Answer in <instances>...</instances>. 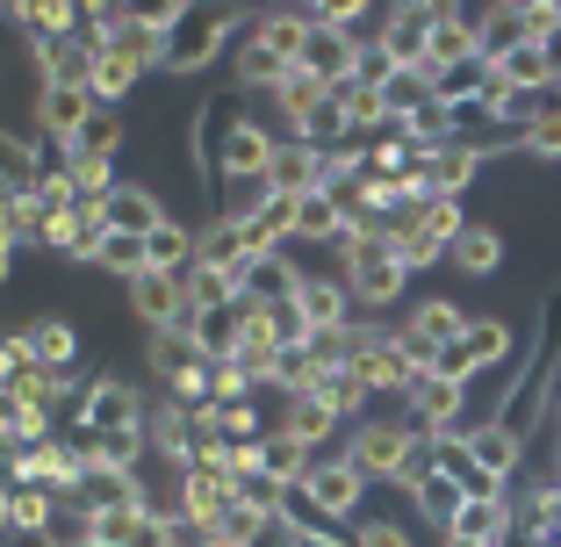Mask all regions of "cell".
I'll return each instance as SVG.
<instances>
[{"instance_id": "6da1fadb", "label": "cell", "mask_w": 561, "mask_h": 547, "mask_svg": "<svg viewBox=\"0 0 561 547\" xmlns=\"http://www.w3.org/2000/svg\"><path fill=\"white\" fill-rule=\"evenodd\" d=\"M339 282L353 288V310L360 317L397 310L403 288H411V266H403L397 246H389V224H353L346 246H339Z\"/></svg>"}, {"instance_id": "7a4b0ae2", "label": "cell", "mask_w": 561, "mask_h": 547, "mask_svg": "<svg viewBox=\"0 0 561 547\" xmlns=\"http://www.w3.org/2000/svg\"><path fill=\"white\" fill-rule=\"evenodd\" d=\"M245 8H181V22H173V36H165V72H209L224 50H238V36H252Z\"/></svg>"}, {"instance_id": "3957f363", "label": "cell", "mask_w": 561, "mask_h": 547, "mask_svg": "<svg viewBox=\"0 0 561 547\" xmlns=\"http://www.w3.org/2000/svg\"><path fill=\"white\" fill-rule=\"evenodd\" d=\"M145 397H137V381L123 375H94L87 381V397L72 403L66 418V440H80V447H101V440H123V432H145Z\"/></svg>"}, {"instance_id": "277c9868", "label": "cell", "mask_w": 561, "mask_h": 547, "mask_svg": "<svg viewBox=\"0 0 561 547\" xmlns=\"http://www.w3.org/2000/svg\"><path fill=\"white\" fill-rule=\"evenodd\" d=\"M417 447H425V432H411V418H403V411L397 418H375V411H367L360 425L346 432V447H339V454H346L367 482H403V468H411Z\"/></svg>"}, {"instance_id": "5b68a950", "label": "cell", "mask_w": 561, "mask_h": 547, "mask_svg": "<svg viewBox=\"0 0 561 547\" xmlns=\"http://www.w3.org/2000/svg\"><path fill=\"white\" fill-rule=\"evenodd\" d=\"M468 324H476V317H468L461 303H446V296H425V303H417L411 317H403V346H411V361H417V367L432 375V361H439L446 346H461V339H468Z\"/></svg>"}, {"instance_id": "8992f818", "label": "cell", "mask_w": 561, "mask_h": 547, "mask_svg": "<svg viewBox=\"0 0 561 547\" xmlns=\"http://www.w3.org/2000/svg\"><path fill=\"white\" fill-rule=\"evenodd\" d=\"M468 403H476V389H461V381H446V375H425L403 397V418L425 440H446V432H468Z\"/></svg>"}, {"instance_id": "52a82bcc", "label": "cell", "mask_w": 561, "mask_h": 547, "mask_svg": "<svg viewBox=\"0 0 561 547\" xmlns=\"http://www.w3.org/2000/svg\"><path fill=\"white\" fill-rule=\"evenodd\" d=\"M367 490H375V482H367L346 454H324V461L310 468V482H302V498H310L324 518H339V526H360V498Z\"/></svg>"}, {"instance_id": "ba28073f", "label": "cell", "mask_w": 561, "mask_h": 547, "mask_svg": "<svg viewBox=\"0 0 561 547\" xmlns=\"http://www.w3.org/2000/svg\"><path fill=\"white\" fill-rule=\"evenodd\" d=\"M432 22H439V0H397V8L381 15V36H375V44L389 50V58H397L403 72H411V66H425ZM425 72H432V66H425Z\"/></svg>"}, {"instance_id": "9c48e42d", "label": "cell", "mask_w": 561, "mask_h": 547, "mask_svg": "<svg viewBox=\"0 0 561 547\" xmlns=\"http://www.w3.org/2000/svg\"><path fill=\"white\" fill-rule=\"evenodd\" d=\"M30 58H36V87H87V94H94V58H101V50L87 44L80 30H66V36H50V44H36Z\"/></svg>"}, {"instance_id": "30bf717a", "label": "cell", "mask_w": 561, "mask_h": 547, "mask_svg": "<svg viewBox=\"0 0 561 547\" xmlns=\"http://www.w3.org/2000/svg\"><path fill=\"white\" fill-rule=\"evenodd\" d=\"M173 512L202 518V526H224V518L238 512V482L209 476V468H181V476H173Z\"/></svg>"}, {"instance_id": "8fae6325", "label": "cell", "mask_w": 561, "mask_h": 547, "mask_svg": "<svg viewBox=\"0 0 561 547\" xmlns=\"http://www.w3.org/2000/svg\"><path fill=\"white\" fill-rule=\"evenodd\" d=\"M72 498L94 504V512H123V504H151V490H145L137 468H116V461H101V454H87L80 490H72Z\"/></svg>"}, {"instance_id": "7c38bea8", "label": "cell", "mask_w": 561, "mask_h": 547, "mask_svg": "<svg viewBox=\"0 0 561 547\" xmlns=\"http://www.w3.org/2000/svg\"><path fill=\"white\" fill-rule=\"evenodd\" d=\"M274 151H280V130H266L260 116H238L231 130H224V151H216V181H224V173H266Z\"/></svg>"}, {"instance_id": "4fadbf2b", "label": "cell", "mask_w": 561, "mask_h": 547, "mask_svg": "<svg viewBox=\"0 0 561 547\" xmlns=\"http://www.w3.org/2000/svg\"><path fill=\"white\" fill-rule=\"evenodd\" d=\"M468 454L482 461V476H496L504 490H512V476L526 468V454H533V440L518 425H504V418H490V425H468Z\"/></svg>"}, {"instance_id": "5bb4252c", "label": "cell", "mask_w": 561, "mask_h": 547, "mask_svg": "<svg viewBox=\"0 0 561 547\" xmlns=\"http://www.w3.org/2000/svg\"><path fill=\"white\" fill-rule=\"evenodd\" d=\"M101 238H108V216H101V202H80V209H58L44 224V246L58 252V260H87L94 266Z\"/></svg>"}, {"instance_id": "9a60e30c", "label": "cell", "mask_w": 561, "mask_h": 547, "mask_svg": "<svg viewBox=\"0 0 561 547\" xmlns=\"http://www.w3.org/2000/svg\"><path fill=\"white\" fill-rule=\"evenodd\" d=\"M296 310H302V324H310V339L317 332H346L353 317V288L339 282V274H302V288H296Z\"/></svg>"}, {"instance_id": "2e32d148", "label": "cell", "mask_w": 561, "mask_h": 547, "mask_svg": "<svg viewBox=\"0 0 561 547\" xmlns=\"http://www.w3.org/2000/svg\"><path fill=\"white\" fill-rule=\"evenodd\" d=\"M101 101L87 94V87H36V137H50V145H72L80 137V123L94 116Z\"/></svg>"}, {"instance_id": "e0dca14e", "label": "cell", "mask_w": 561, "mask_h": 547, "mask_svg": "<svg viewBox=\"0 0 561 547\" xmlns=\"http://www.w3.org/2000/svg\"><path fill=\"white\" fill-rule=\"evenodd\" d=\"M296 288H302V266L288 260V252H266V260H252L245 274H238V303H252V310L296 303Z\"/></svg>"}, {"instance_id": "ac0fdd59", "label": "cell", "mask_w": 561, "mask_h": 547, "mask_svg": "<svg viewBox=\"0 0 561 547\" xmlns=\"http://www.w3.org/2000/svg\"><path fill=\"white\" fill-rule=\"evenodd\" d=\"M101 216H108V231H123V238H151V231H165L173 216H165V202L151 195L145 181H123L116 195L101 202Z\"/></svg>"}, {"instance_id": "d6986e66", "label": "cell", "mask_w": 561, "mask_h": 547, "mask_svg": "<svg viewBox=\"0 0 561 547\" xmlns=\"http://www.w3.org/2000/svg\"><path fill=\"white\" fill-rule=\"evenodd\" d=\"M346 231H353V216H346V202L331 195V187H317V195H302L296 202V238L288 246H346Z\"/></svg>"}, {"instance_id": "ffe728a7", "label": "cell", "mask_w": 561, "mask_h": 547, "mask_svg": "<svg viewBox=\"0 0 561 547\" xmlns=\"http://www.w3.org/2000/svg\"><path fill=\"white\" fill-rule=\"evenodd\" d=\"M22 339H30V367H44V375L80 367V324L72 317H36V324H22Z\"/></svg>"}, {"instance_id": "44dd1931", "label": "cell", "mask_w": 561, "mask_h": 547, "mask_svg": "<svg viewBox=\"0 0 561 547\" xmlns=\"http://www.w3.org/2000/svg\"><path fill=\"white\" fill-rule=\"evenodd\" d=\"M195 266H209V274H245V266H252L245 224H231V216H209V224H195Z\"/></svg>"}, {"instance_id": "7402d4cb", "label": "cell", "mask_w": 561, "mask_h": 547, "mask_svg": "<svg viewBox=\"0 0 561 547\" xmlns=\"http://www.w3.org/2000/svg\"><path fill=\"white\" fill-rule=\"evenodd\" d=\"M296 72H310V80H324V87H346L353 72H360V44H353V36H339V30H310Z\"/></svg>"}, {"instance_id": "603a6c76", "label": "cell", "mask_w": 561, "mask_h": 547, "mask_svg": "<svg viewBox=\"0 0 561 547\" xmlns=\"http://www.w3.org/2000/svg\"><path fill=\"white\" fill-rule=\"evenodd\" d=\"M195 425L202 432H216L224 447H260L266 432V411H260V397H238V403H209V411H195Z\"/></svg>"}, {"instance_id": "cb8c5ba5", "label": "cell", "mask_w": 561, "mask_h": 547, "mask_svg": "<svg viewBox=\"0 0 561 547\" xmlns=\"http://www.w3.org/2000/svg\"><path fill=\"white\" fill-rule=\"evenodd\" d=\"M266 181H274V195H288V202L317 195V187H324V151L296 145V137H280V151H274V167H266Z\"/></svg>"}, {"instance_id": "d4e9b609", "label": "cell", "mask_w": 561, "mask_h": 547, "mask_svg": "<svg viewBox=\"0 0 561 547\" xmlns=\"http://www.w3.org/2000/svg\"><path fill=\"white\" fill-rule=\"evenodd\" d=\"M482 167H490V159H476L468 145H446V151H432V159H417V173H425L432 202H461L468 187H476Z\"/></svg>"}, {"instance_id": "484cf974", "label": "cell", "mask_w": 561, "mask_h": 547, "mask_svg": "<svg viewBox=\"0 0 561 547\" xmlns=\"http://www.w3.org/2000/svg\"><path fill=\"white\" fill-rule=\"evenodd\" d=\"M274 425H280V432H296L302 447H317V454H324L331 440L346 432V418L331 411L324 397H288V403H280V411H274Z\"/></svg>"}, {"instance_id": "4316f807", "label": "cell", "mask_w": 561, "mask_h": 547, "mask_svg": "<svg viewBox=\"0 0 561 547\" xmlns=\"http://www.w3.org/2000/svg\"><path fill=\"white\" fill-rule=\"evenodd\" d=\"M165 518L159 504H123V512H101V547H165Z\"/></svg>"}, {"instance_id": "83f0119b", "label": "cell", "mask_w": 561, "mask_h": 547, "mask_svg": "<svg viewBox=\"0 0 561 547\" xmlns=\"http://www.w3.org/2000/svg\"><path fill=\"white\" fill-rule=\"evenodd\" d=\"M310 30H317V22H310V8H266V15L252 22V36H260V44L274 50L280 66H296V58H302Z\"/></svg>"}, {"instance_id": "f1b7e54d", "label": "cell", "mask_w": 561, "mask_h": 547, "mask_svg": "<svg viewBox=\"0 0 561 547\" xmlns=\"http://www.w3.org/2000/svg\"><path fill=\"white\" fill-rule=\"evenodd\" d=\"M288 72H296V66H280V58L260 44V36H238V50H231V80H238V94H274Z\"/></svg>"}, {"instance_id": "f546056e", "label": "cell", "mask_w": 561, "mask_h": 547, "mask_svg": "<svg viewBox=\"0 0 561 547\" xmlns=\"http://www.w3.org/2000/svg\"><path fill=\"white\" fill-rule=\"evenodd\" d=\"M288 137H296V145H310V151H324V159H331V151H346V145H353V116H346V101H339V94L317 101V109H310V116H302Z\"/></svg>"}, {"instance_id": "4dcf8cb0", "label": "cell", "mask_w": 561, "mask_h": 547, "mask_svg": "<svg viewBox=\"0 0 561 547\" xmlns=\"http://www.w3.org/2000/svg\"><path fill=\"white\" fill-rule=\"evenodd\" d=\"M260 461H266V476H274V482H288V490H302V482H310V468L317 461H324V454H317V447H302V440H296V432H266V447H260Z\"/></svg>"}, {"instance_id": "1f68e13d", "label": "cell", "mask_w": 561, "mask_h": 547, "mask_svg": "<svg viewBox=\"0 0 561 547\" xmlns=\"http://www.w3.org/2000/svg\"><path fill=\"white\" fill-rule=\"evenodd\" d=\"M145 361H151V375H159L165 389H181L187 375H202V367H209V361H202V346H195V339H181V332H151Z\"/></svg>"}, {"instance_id": "d6a6232c", "label": "cell", "mask_w": 561, "mask_h": 547, "mask_svg": "<svg viewBox=\"0 0 561 547\" xmlns=\"http://www.w3.org/2000/svg\"><path fill=\"white\" fill-rule=\"evenodd\" d=\"M446 260L461 266L468 282H482V274H496V266H504V231H496V224H468V231L454 238V252H446Z\"/></svg>"}, {"instance_id": "836d02e7", "label": "cell", "mask_w": 561, "mask_h": 547, "mask_svg": "<svg viewBox=\"0 0 561 547\" xmlns=\"http://www.w3.org/2000/svg\"><path fill=\"white\" fill-rule=\"evenodd\" d=\"M411 504H417V518H425V526L446 540V533H454V518L468 512V490H461V482H446V476H425L411 490Z\"/></svg>"}, {"instance_id": "e575fe53", "label": "cell", "mask_w": 561, "mask_h": 547, "mask_svg": "<svg viewBox=\"0 0 561 547\" xmlns=\"http://www.w3.org/2000/svg\"><path fill=\"white\" fill-rule=\"evenodd\" d=\"M266 202H274V181H266V173H224V181H216V216H231V224H252Z\"/></svg>"}, {"instance_id": "d590c367", "label": "cell", "mask_w": 561, "mask_h": 547, "mask_svg": "<svg viewBox=\"0 0 561 547\" xmlns=\"http://www.w3.org/2000/svg\"><path fill=\"white\" fill-rule=\"evenodd\" d=\"M518 44H533L526 36V15H518V0H504V8H482V66H504Z\"/></svg>"}, {"instance_id": "8d00e7d4", "label": "cell", "mask_w": 561, "mask_h": 547, "mask_svg": "<svg viewBox=\"0 0 561 547\" xmlns=\"http://www.w3.org/2000/svg\"><path fill=\"white\" fill-rule=\"evenodd\" d=\"M44 540L50 547H94L101 540V512L66 490V498H58V512H50V526H44Z\"/></svg>"}, {"instance_id": "74e56055", "label": "cell", "mask_w": 561, "mask_h": 547, "mask_svg": "<svg viewBox=\"0 0 561 547\" xmlns=\"http://www.w3.org/2000/svg\"><path fill=\"white\" fill-rule=\"evenodd\" d=\"M195 266V224H165L145 238V274H187Z\"/></svg>"}, {"instance_id": "f35d334b", "label": "cell", "mask_w": 561, "mask_h": 547, "mask_svg": "<svg viewBox=\"0 0 561 547\" xmlns=\"http://www.w3.org/2000/svg\"><path fill=\"white\" fill-rule=\"evenodd\" d=\"M496 80L504 87H518V94H533V101H547L554 94V66H547V50L540 44H518L504 66H496Z\"/></svg>"}, {"instance_id": "ab89813d", "label": "cell", "mask_w": 561, "mask_h": 547, "mask_svg": "<svg viewBox=\"0 0 561 547\" xmlns=\"http://www.w3.org/2000/svg\"><path fill=\"white\" fill-rule=\"evenodd\" d=\"M238 339H245V317H238V303L231 310H202V324H195V346H202V361H238Z\"/></svg>"}, {"instance_id": "60d3db41", "label": "cell", "mask_w": 561, "mask_h": 547, "mask_svg": "<svg viewBox=\"0 0 561 547\" xmlns=\"http://www.w3.org/2000/svg\"><path fill=\"white\" fill-rule=\"evenodd\" d=\"M389 246H397V260L411 266V274H425V266L446 260V246L425 231V216H397V224H389Z\"/></svg>"}, {"instance_id": "b9f144b4", "label": "cell", "mask_w": 561, "mask_h": 547, "mask_svg": "<svg viewBox=\"0 0 561 547\" xmlns=\"http://www.w3.org/2000/svg\"><path fill=\"white\" fill-rule=\"evenodd\" d=\"M123 151V116L116 109H94V116L80 123V137H72V159H101V167H116Z\"/></svg>"}, {"instance_id": "7bdbcfd3", "label": "cell", "mask_w": 561, "mask_h": 547, "mask_svg": "<svg viewBox=\"0 0 561 547\" xmlns=\"http://www.w3.org/2000/svg\"><path fill=\"white\" fill-rule=\"evenodd\" d=\"M310 397H324V403H331V411L346 418V432H353V425H360V418H367V403H375V397H367V381H360V375H353V367H331V375H324V381H317Z\"/></svg>"}, {"instance_id": "ee69618b", "label": "cell", "mask_w": 561, "mask_h": 547, "mask_svg": "<svg viewBox=\"0 0 561 547\" xmlns=\"http://www.w3.org/2000/svg\"><path fill=\"white\" fill-rule=\"evenodd\" d=\"M0 187H15V195H36V187H44V167H36V145H30V137H8V130H0Z\"/></svg>"}, {"instance_id": "f6af8a7d", "label": "cell", "mask_w": 561, "mask_h": 547, "mask_svg": "<svg viewBox=\"0 0 561 547\" xmlns=\"http://www.w3.org/2000/svg\"><path fill=\"white\" fill-rule=\"evenodd\" d=\"M317 101H331V87H324V80H310V72H288V80L274 87V109H280V137L296 130V123L310 116Z\"/></svg>"}, {"instance_id": "bcb514c9", "label": "cell", "mask_w": 561, "mask_h": 547, "mask_svg": "<svg viewBox=\"0 0 561 547\" xmlns=\"http://www.w3.org/2000/svg\"><path fill=\"white\" fill-rule=\"evenodd\" d=\"M518 159H540V167H561V101H547L533 130L518 137Z\"/></svg>"}, {"instance_id": "7dc6e473", "label": "cell", "mask_w": 561, "mask_h": 547, "mask_svg": "<svg viewBox=\"0 0 561 547\" xmlns=\"http://www.w3.org/2000/svg\"><path fill=\"white\" fill-rule=\"evenodd\" d=\"M381 101H389V116H417V109H432V72L425 66H411V72H397V80L381 87Z\"/></svg>"}, {"instance_id": "c3c4849f", "label": "cell", "mask_w": 561, "mask_h": 547, "mask_svg": "<svg viewBox=\"0 0 561 547\" xmlns=\"http://www.w3.org/2000/svg\"><path fill=\"white\" fill-rule=\"evenodd\" d=\"M94 266H101V274H116V282H137V274H145V238L108 231V238H101V252H94Z\"/></svg>"}, {"instance_id": "681fc988", "label": "cell", "mask_w": 561, "mask_h": 547, "mask_svg": "<svg viewBox=\"0 0 561 547\" xmlns=\"http://www.w3.org/2000/svg\"><path fill=\"white\" fill-rule=\"evenodd\" d=\"M238 504H245V512H260V518H280V512H288V482H274L260 468V476L238 482Z\"/></svg>"}, {"instance_id": "f907efd6", "label": "cell", "mask_w": 561, "mask_h": 547, "mask_svg": "<svg viewBox=\"0 0 561 547\" xmlns=\"http://www.w3.org/2000/svg\"><path fill=\"white\" fill-rule=\"evenodd\" d=\"M66 181H72V195H80V202H108V195H116V167H101V159H72V167H66Z\"/></svg>"}, {"instance_id": "816d5d0a", "label": "cell", "mask_w": 561, "mask_h": 547, "mask_svg": "<svg viewBox=\"0 0 561 547\" xmlns=\"http://www.w3.org/2000/svg\"><path fill=\"white\" fill-rule=\"evenodd\" d=\"M468 224H476V216H468V209H461V202H432V209H425V231H432V238H439V246H446V252H454V238H461V231H468Z\"/></svg>"}, {"instance_id": "f5cc1de1", "label": "cell", "mask_w": 561, "mask_h": 547, "mask_svg": "<svg viewBox=\"0 0 561 547\" xmlns=\"http://www.w3.org/2000/svg\"><path fill=\"white\" fill-rule=\"evenodd\" d=\"M353 547H417V540L397 518H360V526H353Z\"/></svg>"}, {"instance_id": "db71d44e", "label": "cell", "mask_w": 561, "mask_h": 547, "mask_svg": "<svg viewBox=\"0 0 561 547\" xmlns=\"http://www.w3.org/2000/svg\"><path fill=\"white\" fill-rule=\"evenodd\" d=\"M288 547H353V533H288Z\"/></svg>"}, {"instance_id": "11a10c76", "label": "cell", "mask_w": 561, "mask_h": 547, "mask_svg": "<svg viewBox=\"0 0 561 547\" xmlns=\"http://www.w3.org/2000/svg\"><path fill=\"white\" fill-rule=\"evenodd\" d=\"M15 533V482H0V540Z\"/></svg>"}, {"instance_id": "9f6ffc18", "label": "cell", "mask_w": 561, "mask_h": 547, "mask_svg": "<svg viewBox=\"0 0 561 547\" xmlns=\"http://www.w3.org/2000/svg\"><path fill=\"white\" fill-rule=\"evenodd\" d=\"M540 50H547V66H554V94H561V30H554V36H547V44H540Z\"/></svg>"}, {"instance_id": "6f0895ef", "label": "cell", "mask_w": 561, "mask_h": 547, "mask_svg": "<svg viewBox=\"0 0 561 547\" xmlns=\"http://www.w3.org/2000/svg\"><path fill=\"white\" fill-rule=\"evenodd\" d=\"M8 274H15V246H8V238H0V282H8Z\"/></svg>"}, {"instance_id": "680465c9", "label": "cell", "mask_w": 561, "mask_h": 547, "mask_svg": "<svg viewBox=\"0 0 561 547\" xmlns=\"http://www.w3.org/2000/svg\"><path fill=\"white\" fill-rule=\"evenodd\" d=\"M547 476H554V482H561V425H554V461H547Z\"/></svg>"}, {"instance_id": "91938a15", "label": "cell", "mask_w": 561, "mask_h": 547, "mask_svg": "<svg viewBox=\"0 0 561 547\" xmlns=\"http://www.w3.org/2000/svg\"><path fill=\"white\" fill-rule=\"evenodd\" d=\"M439 547H482V540H461V533H446V540Z\"/></svg>"}, {"instance_id": "94428289", "label": "cell", "mask_w": 561, "mask_h": 547, "mask_svg": "<svg viewBox=\"0 0 561 547\" xmlns=\"http://www.w3.org/2000/svg\"><path fill=\"white\" fill-rule=\"evenodd\" d=\"M209 547H238V540H224V533H216V540H209Z\"/></svg>"}, {"instance_id": "6125c7cd", "label": "cell", "mask_w": 561, "mask_h": 547, "mask_svg": "<svg viewBox=\"0 0 561 547\" xmlns=\"http://www.w3.org/2000/svg\"><path fill=\"white\" fill-rule=\"evenodd\" d=\"M540 547H561V533H547V540H540Z\"/></svg>"}, {"instance_id": "be15d7a7", "label": "cell", "mask_w": 561, "mask_h": 547, "mask_svg": "<svg viewBox=\"0 0 561 547\" xmlns=\"http://www.w3.org/2000/svg\"><path fill=\"white\" fill-rule=\"evenodd\" d=\"M94 547H101V540H94Z\"/></svg>"}]
</instances>
